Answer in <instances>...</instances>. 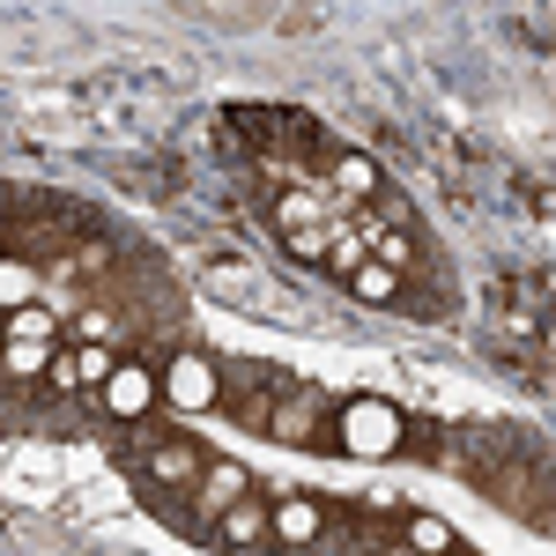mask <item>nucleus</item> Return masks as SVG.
Listing matches in <instances>:
<instances>
[{
  "label": "nucleus",
  "mask_w": 556,
  "mask_h": 556,
  "mask_svg": "<svg viewBox=\"0 0 556 556\" xmlns=\"http://www.w3.org/2000/svg\"><path fill=\"white\" fill-rule=\"evenodd\" d=\"M156 401H164V379H156V371H141V364H119V371L104 379V408H112L119 424H141Z\"/></svg>",
  "instance_id": "7ed1b4c3"
},
{
  "label": "nucleus",
  "mask_w": 556,
  "mask_h": 556,
  "mask_svg": "<svg viewBox=\"0 0 556 556\" xmlns=\"http://www.w3.org/2000/svg\"><path fill=\"white\" fill-rule=\"evenodd\" d=\"M149 475H156V482H193V475H201V453H193V445H156V453H149Z\"/></svg>",
  "instance_id": "f8f14e48"
},
{
  "label": "nucleus",
  "mask_w": 556,
  "mask_h": 556,
  "mask_svg": "<svg viewBox=\"0 0 556 556\" xmlns=\"http://www.w3.org/2000/svg\"><path fill=\"white\" fill-rule=\"evenodd\" d=\"M267 513H275V542H290V549L319 542V505L312 497H275Z\"/></svg>",
  "instance_id": "423d86ee"
},
{
  "label": "nucleus",
  "mask_w": 556,
  "mask_h": 556,
  "mask_svg": "<svg viewBox=\"0 0 556 556\" xmlns=\"http://www.w3.org/2000/svg\"><path fill=\"white\" fill-rule=\"evenodd\" d=\"M60 342H8V379H52Z\"/></svg>",
  "instance_id": "1a4fd4ad"
},
{
  "label": "nucleus",
  "mask_w": 556,
  "mask_h": 556,
  "mask_svg": "<svg viewBox=\"0 0 556 556\" xmlns=\"http://www.w3.org/2000/svg\"><path fill=\"white\" fill-rule=\"evenodd\" d=\"M349 290H356L364 304H393V298H401V275H393V267H379V260H364V267L349 275Z\"/></svg>",
  "instance_id": "9b49d317"
},
{
  "label": "nucleus",
  "mask_w": 556,
  "mask_h": 556,
  "mask_svg": "<svg viewBox=\"0 0 556 556\" xmlns=\"http://www.w3.org/2000/svg\"><path fill=\"white\" fill-rule=\"evenodd\" d=\"M386 556H416V549H408V542H401V549H386Z\"/></svg>",
  "instance_id": "a211bd4d"
},
{
  "label": "nucleus",
  "mask_w": 556,
  "mask_h": 556,
  "mask_svg": "<svg viewBox=\"0 0 556 556\" xmlns=\"http://www.w3.org/2000/svg\"><path fill=\"white\" fill-rule=\"evenodd\" d=\"M327 238H334V230H304V238H282V245L298 260H312V267H327Z\"/></svg>",
  "instance_id": "f3484780"
},
{
  "label": "nucleus",
  "mask_w": 556,
  "mask_h": 556,
  "mask_svg": "<svg viewBox=\"0 0 556 556\" xmlns=\"http://www.w3.org/2000/svg\"><path fill=\"white\" fill-rule=\"evenodd\" d=\"M215 393H223V379H215V364L208 356H172L164 364V401H172L178 416H201V408H215Z\"/></svg>",
  "instance_id": "f03ea898"
},
{
  "label": "nucleus",
  "mask_w": 556,
  "mask_h": 556,
  "mask_svg": "<svg viewBox=\"0 0 556 556\" xmlns=\"http://www.w3.org/2000/svg\"><path fill=\"white\" fill-rule=\"evenodd\" d=\"M364 260H371V245L356 238V223H334V238H327V275H342V282H349Z\"/></svg>",
  "instance_id": "9d476101"
},
{
  "label": "nucleus",
  "mask_w": 556,
  "mask_h": 556,
  "mask_svg": "<svg viewBox=\"0 0 556 556\" xmlns=\"http://www.w3.org/2000/svg\"><path fill=\"white\" fill-rule=\"evenodd\" d=\"M112 371H119V356H112L104 342H83V349H75V386H97V393H104V379H112Z\"/></svg>",
  "instance_id": "4468645a"
},
{
  "label": "nucleus",
  "mask_w": 556,
  "mask_h": 556,
  "mask_svg": "<svg viewBox=\"0 0 556 556\" xmlns=\"http://www.w3.org/2000/svg\"><path fill=\"white\" fill-rule=\"evenodd\" d=\"M0 304H8V312L30 304V267H23V260H0Z\"/></svg>",
  "instance_id": "dca6fc26"
},
{
  "label": "nucleus",
  "mask_w": 556,
  "mask_h": 556,
  "mask_svg": "<svg viewBox=\"0 0 556 556\" xmlns=\"http://www.w3.org/2000/svg\"><path fill=\"white\" fill-rule=\"evenodd\" d=\"M445 556H468V549H445Z\"/></svg>",
  "instance_id": "6ab92c4d"
},
{
  "label": "nucleus",
  "mask_w": 556,
  "mask_h": 556,
  "mask_svg": "<svg viewBox=\"0 0 556 556\" xmlns=\"http://www.w3.org/2000/svg\"><path fill=\"white\" fill-rule=\"evenodd\" d=\"M8 342H60V319L45 304H23V312H8Z\"/></svg>",
  "instance_id": "ddd939ff"
},
{
  "label": "nucleus",
  "mask_w": 556,
  "mask_h": 556,
  "mask_svg": "<svg viewBox=\"0 0 556 556\" xmlns=\"http://www.w3.org/2000/svg\"><path fill=\"white\" fill-rule=\"evenodd\" d=\"M334 208H342L334 193H312V186H290V193L275 201V230H282V238H304V230H334V223H342Z\"/></svg>",
  "instance_id": "20e7f679"
},
{
  "label": "nucleus",
  "mask_w": 556,
  "mask_h": 556,
  "mask_svg": "<svg viewBox=\"0 0 556 556\" xmlns=\"http://www.w3.org/2000/svg\"><path fill=\"white\" fill-rule=\"evenodd\" d=\"M215 534H223L230 549H253L260 534H275V513H267L260 497H245V505H230V513L215 519Z\"/></svg>",
  "instance_id": "0eeeda50"
},
{
  "label": "nucleus",
  "mask_w": 556,
  "mask_h": 556,
  "mask_svg": "<svg viewBox=\"0 0 556 556\" xmlns=\"http://www.w3.org/2000/svg\"><path fill=\"white\" fill-rule=\"evenodd\" d=\"M334 201H342V208L379 201V164H371V156H334Z\"/></svg>",
  "instance_id": "6e6552de"
},
{
  "label": "nucleus",
  "mask_w": 556,
  "mask_h": 556,
  "mask_svg": "<svg viewBox=\"0 0 556 556\" xmlns=\"http://www.w3.org/2000/svg\"><path fill=\"white\" fill-rule=\"evenodd\" d=\"M408 549H416V556H445V549H453V527H445L438 513H416V519H408Z\"/></svg>",
  "instance_id": "2eb2a0df"
},
{
  "label": "nucleus",
  "mask_w": 556,
  "mask_h": 556,
  "mask_svg": "<svg viewBox=\"0 0 556 556\" xmlns=\"http://www.w3.org/2000/svg\"><path fill=\"white\" fill-rule=\"evenodd\" d=\"M334 438H342V453H356V460H386V453H401V408L393 401H349Z\"/></svg>",
  "instance_id": "f257e3e1"
},
{
  "label": "nucleus",
  "mask_w": 556,
  "mask_h": 556,
  "mask_svg": "<svg viewBox=\"0 0 556 556\" xmlns=\"http://www.w3.org/2000/svg\"><path fill=\"white\" fill-rule=\"evenodd\" d=\"M253 497V475L238 468V460H208V475H201V505L208 513H230V505H245Z\"/></svg>",
  "instance_id": "39448f33"
}]
</instances>
